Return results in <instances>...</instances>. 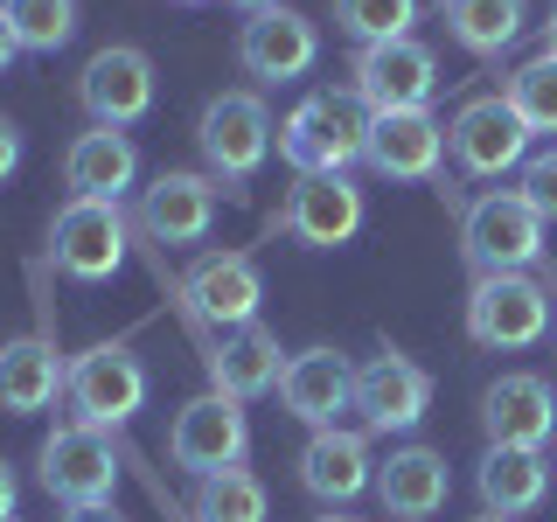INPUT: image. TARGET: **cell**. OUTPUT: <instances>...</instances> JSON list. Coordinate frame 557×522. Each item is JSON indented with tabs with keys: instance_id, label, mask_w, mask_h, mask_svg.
<instances>
[{
	"instance_id": "19",
	"label": "cell",
	"mask_w": 557,
	"mask_h": 522,
	"mask_svg": "<svg viewBox=\"0 0 557 522\" xmlns=\"http://www.w3.org/2000/svg\"><path fill=\"white\" fill-rule=\"evenodd\" d=\"M362 161H370L383 182H440V167H446L440 112H432V104H425V112H376Z\"/></svg>"
},
{
	"instance_id": "23",
	"label": "cell",
	"mask_w": 557,
	"mask_h": 522,
	"mask_svg": "<svg viewBox=\"0 0 557 522\" xmlns=\"http://www.w3.org/2000/svg\"><path fill=\"white\" fill-rule=\"evenodd\" d=\"M133 182H139V147L119 126H91V133L70 139V153H63V188H70V196L119 202Z\"/></svg>"
},
{
	"instance_id": "35",
	"label": "cell",
	"mask_w": 557,
	"mask_h": 522,
	"mask_svg": "<svg viewBox=\"0 0 557 522\" xmlns=\"http://www.w3.org/2000/svg\"><path fill=\"white\" fill-rule=\"evenodd\" d=\"M14 57H22V42H14V28H8V22H0V70H8Z\"/></svg>"
},
{
	"instance_id": "34",
	"label": "cell",
	"mask_w": 557,
	"mask_h": 522,
	"mask_svg": "<svg viewBox=\"0 0 557 522\" xmlns=\"http://www.w3.org/2000/svg\"><path fill=\"white\" fill-rule=\"evenodd\" d=\"M14 501H22V481H14V467L0 460V522H14Z\"/></svg>"
},
{
	"instance_id": "13",
	"label": "cell",
	"mask_w": 557,
	"mask_h": 522,
	"mask_svg": "<svg viewBox=\"0 0 557 522\" xmlns=\"http://www.w3.org/2000/svg\"><path fill=\"white\" fill-rule=\"evenodd\" d=\"M77 104L91 112V126H119L126 133L133 119L153 112V57L133 42H104L77 77Z\"/></svg>"
},
{
	"instance_id": "12",
	"label": "cell",
	"mask_w": 557,
	"mask_h": 522,
	"mask_svg": "<svg viewBox=\"0 0 557 522\" xmlns=\"http://www.w3.org/2000/svg\"><path fill=\"white\" fill-rule=\"evenodd\" d=\"M237 63H244V77H258V84H300L307 70L321 63V28H313L300 8L244 14V28H237Z\"/></svg>"
},
{
	"instance_id": "11",
	"label": "cell",
	"mask_w": 557,
	"mask_h": 522,
	"mask_svg": "<svg viewBox=\"0 0 557 522\" xmlns=\"http://www.w3.org/2000/svg\"><path fill=\"white\" fill-rule=\"evenodd\" d=\"M356 98L370 104V112H425L432 91H440V57H432V42H376V49H356Z\"/></svg>"
},
{
	"instance_id": "30",
	"label": "cell",
	"mask_w": 557,
	"mask_h": 522,
	"mask_svg": "<svg viewBox=\"0 0 557 522\" xmlns=\"http://www.w3.org/2000/svg\"><path fill=\"white\" fill-rule=\"evenodd\" d=\"M502 98L516 104V119H522L530 133H557V57H536V63L509 70Z\"/></svg>"
},
{
	"instance_id": "1",
	"label": "cell",
	"mask_w": 557,
	"mask_h": 522,
	"mask_svg": "<svg viewBox=\"0 0 557 522\" xmlns=\"http://www.w3.org/2000/svg\"><path fill=\"white\" fill-rule=\"evenodd\" d=\"M370 126L376 112L356 98V84L348 91H307L278 126V161L293 174H348L370 147Z\"/></svg>"
},
{
	"instance_id": "20",
	"label": "cell",
	"mask_w": 557,
	"mask_h": 522,
	"mask_svg": "<svg viewBox=\"0 0 557 522\" xmlns=\"http://www.w3.org/2000/svg\"><path fill=\"white\" fill-rule=\"evenodd\" d=\"M300 487L327 509L370 495L376 487V460H370V432H348V425H321L300 446Z\"/></svg>"
},
{
	"instance_id": "41",
	"label": "cell",
	"mask_w": 557,
	"mask_h": 522,
	"mask_svg": "<svg viewBox=\"0 0 557 522\" xmlns=\"http://www.w3.org/2000/svg\"><path fill=\"white\" fill-rule=\"evenodd\" d=\"M550 293H557V278H550Z\"/></svg>"
},
{
	"instance_id": "24",
	"label": "cell",
	"mask_w": 557,
	"mask_h": 522,
	"mask_svg": "<svg viewBox=\"0 0 557 522\" xmlns=\"http://www.w3.org/2000/svg\"><path fill=\"white\" fill-rule=\"evenodd\" d=\"M63 376H70V362L57 356V341H49V335L0 341V411H14V418L49 411L63 397Z\"/></svg>"
},
{
	"instance_id": "28",
	"label": "cell",
	"mask_w": 557,
	"mask_h": 522,
	"mask_svg": "<svg viewBox=\"0 0 557 522\" xmlns=\"http://www.w3.org/2000/svg\"><path fill=\"white\" fill-rule=\"evenodd\" d=\"M0 22L14 28V42L28 57H57L77 35V0H0Z\"/></svg>"
},
{
	"instance_id": "39",
	"label": "cell",
	"mask_w": 557,
	"mask_h": 522,
	"mask_svg": "<svg viewBox=\"0 0 557 522\" xmlns=\"http://www.w3.org/2000/svg\"><path fill=\"white\" fill-rule=\"evenodd\" d=\"M474 522H509V515H474Z\"/></svg>"
},
{
	"instance_id": "31",
	"label": "cell",
	"mask_w": 557,
	"mask_h": 522,
	"mask_svg": "<svg viewBox=\"0 0 557 522\" xmlns=\"http://www.w3.org/2000/svg\"><path fill=\"white\" fill-rule=\"evenodd\" d=\"M516 196L530 202L544 223H557V147H550V153H530V161H522V182H516Z\"/></svg>"
},
{
	"instance_id": "36",
	"label": "cell",
	"mask_w": 557,
	"mask_h": 522,
	"mask_svg": "<svg viewBox=\"0 0 557 522\" xmlns=\"http://www.w3.org/2000/svg\"><path fill=\"white\" fill-rule=\"evenodd\" d=\"M231 8H244V14H265V8H286V0H231Z\"/></svg>"
},
{
	"instance_id": "14",
	"label": "cell",
	"mask_w": 557,
	"mask_h": 522,
	"mask_svg": "<svg viewBox=\"0 0 557 522\" xmlns=\"http://www.w3.org/2000/svg\"><path fill=\"white\" fill-rule=\"evenodd\" d=\"M223 182L196 167H161L147 188H139V231L153 244H202L209 223H216Z\"/></svg>"
},
{
	"instance_id": "33",
	"label": "cell",
	"mask_w": 557,
	"mask_h": 522,
	"mask_svg": "<svg viewBox=\"0 0 557 522\" xmlns=\"http://www.w3.org/2000/svg\"><path fill=\"white\" fill-rule=\"evenodd\" d=\"M63 522H126L119 501H84V509H63Z\"/></svg>"
},
{
	"instance_id": "27",
	"label": "cell",
	"mask_w": 557,
	"mask_h": 522,
	"mask_svg": "<svg viewBox=\"0 0 557 522\" xmlns=\"http://www.w3.org/2000/svg\"><path fill=\"white\" fill-rule=\"evenodd\" d=\"M272 495L265 481L251 474V467H223V474H202L196 481V501H188V515L196 522H265Z\"/></svg>"
},
{
	"instance_id": "9",
	"label": "cell",
	"mask_w": 557,
	"mask_h": 522,
	"mask_svg": "<svg viewBox=\"0 0 557 522\" xmlns=\"http://www.w3.org/2000/svg\"><path fill=\"white\" fill-rule=\"evenodd\" d=\"M126 209L119 202H84L70 196L57 209V223H49V258L77 278V286H98V278H112L126 265Z\"/></svg>"
},
{
	"instance_id": "40",
	"label": "cell",
	"mask_w": 557,
	"mask_h": 522,
	"mask_svg": "<svg viewBox=\"0 0 557 522\" xmlns=\"http://www.w3.org/2000/svg\"><path fill=\"white\" fill-rule=\"evenodd\" d=\"M174 8H202V0H174Z\"/></svg>"
},
{
	"instance_id": "29",
	"label": "cell",
	"mask_w": 557,
	"mask_h": 522,
	"mask_svg": "<svg viewBox=\"0 0 557 522\" xmlns=\"http://www.w3.org/2000/svg\"><path fill=\"white\" fill-rule=\"evenodd\" d=\"M411 22H418V0H335V28H342L356 49L405 42Z\"/></svg>"
},
{
	"instance_id": "6",
	"label": "cell",
	"mask_w": 557,
	"mask_h": 522,
	"mask_svg": "<svg viewBox=\"0 0 557 522\" xmlns=\"http://www.w3.org/2000/svg\"><path fill=\"white\" fill-rule=\"evenodd\" d=\"M530 126L516 119V104L502 98V91H481V98H467L460 112H453V126H446V153L460 161V174H474V182H495V174H509L530 161Z\"/></svg>"
},
{
	"instance_id": "22",
	"label": "cell",
	"mask_w": 557,
	"mask_h": 522,
	"mask_svg": "<svg viewBox=\"0 0 557 522\" xmlns=\"http://www.w3.org/2000/svg\"><path fill=\"white\" fill-rule=\"evenodd\" d=\"M202 362H209V390H223V397H265L278 390V376H286V348H278V335L265 321H251V327H231L223 341H209L202 348Z\"/></svg>"
},
{
	"instance_id": "10",
	"label": "cell",
	"mask_w": 557,
	"mask_h": 522,
	"mask_svg": "<svg viewBox=\"0 0 557 522\" xmlns=\"http://www.w3.org/2000/svg\"><path fill=\"white\" fill-rule=\"evenodd\" d=\"M370 223V202L348 174H293V196L278 209V231L307 251H342L348 237Z\"/></svg>"
},
{
	"instance_id": "2",
	"label": "cell",
	"mask_w": 557,
	"mask_h": 522,
	"mask_svg": "<svg viewBox=\"0 0 557 522\" xmlns=\"http://www.w3.org/2000/svg\"><path fill=\"white\" fill-rule=\"evenodd\" d=\"M460 258H467V272H474V278L544 265V216H536L516 188H495V196L467 202V216H460Z\"/></svg>"
},
{
	"instance_id": "15",
	"label": "cell",
	"mask_w": 557,
	"mask_h": 522,
	"mask_svg": "<svg viewBox=\"0 0 557 522\" xmlns=\"http://www.w3.org/2000/svg\"><path fill=\"white\" fill-rule=\"evenodd\" d=\"M356 411L362 432H418V418L432 411V370H418L405 348H383L356 370Z\"/></svg>"
},
{
	"instance_id": "4",
	"label": "cell",
	"mask_w": 557,
	"mask_h": 522,
	"mask_svg": "<svg viewBox=\"0 0 557 522\" xmlns=\"http://www.w3.org/2000/svg\"><path fill=\"white\" fill-rule=\"evenodd\" d=\"M550 278H530V272H495V278H474L467 293V341L474 348H530L550 335Z\"/></svg>"
},
{
	"instance_id": "25",
	"label": "cell",
	"mask_w": 557,
	"mask_h": 522,
	"mask_svg": "<svg viewBox=\"0 0 557 522\" xmlns=\"http://www.w3.org/2000/svg\"><path fill=\"white\" fill-rule=\"evenodd\" d=\"M474 487H481V501H487V515H530V509H544V495H550V460L544 452H530V446H487L481 452V467H474Z\"/></svg>"
},
{
	"instance_id": "37",
	"label": "cell",
	"mask_w": 557,
	"mask_h": 522,
	"mask_svg": "<svg viewBox=\"0 0 557 522\" xmlns=\"http://www.w3.org/2000/svg\"><path fill=\"white\" fill-rule=\"evenodd\" d=\"M544 57H557V14L544 22Z\"/></svg>"
},
{
	"instance_id": "7",
	"label": "cell",
	"mask_w": 557,
	"mask_h": 522,
	"mask_svg": "<svg viewBox=\"0 0 557 522\" xmlns=\"http://www.w3.org/2000/svg\"><path fill=\"white\" fill-rule=\"evenodd\" d=\"M35 481H42V495H57L63 509H84V501H112L119 487V460H112V439H104L98 425H57L35 452Z\"/></svg>"
},
{
	"instance_id": "21",
	"label": "cell",
	"mask_w": 557,
	"mask_h": 522,
	"mask_svg": "<svg viewBox=\"0 0 557 522\" xmlns=\"http://www.w3.org/2000/svg\"><path fill=\"white\" fill-rule=\"evenodd\" d=\"M453 495V474H446V452L440 446H397L391 460H376V501L391 522H432Z\"/></svg>"
},
{
	"instance_id": "8",
	"label": "cell",
	"mask_w": 557,
	"mask_h": 522,
	"mask_svg": "<svg viewBox=\"0 0 557 522\" xmlns=\"http://www.w3.org/2000/svg\"><path fill=\"white\" fill-rule=\"evenodd\" d=\"M251 452V425H244V405L223 390H202L174 411V432H168V460L182 474H223V467H244Z\"/></svg>"
},
{
	"instance_id": "3",
	"label": "cell",
	"mask_w": 557,
	"mask_h": 522,
	"mask_svg": "<svg viewBox=\"0 0 557 522\" xmlns=\"http://www.w3.org/2000/svg\"><path fill=\"white\" fill-rule=\"evenodd\" d=\"M147 390H153V376L126 341L84 348V356L70 362V376H63V397H70V411H77V425H98V432H119L126 418H139Z\"/></svg>"
},
{
	"instance_id": "17",
	"label": "cell",
	"mask_w": 557,
	"mask_h": 522,
	"mask_svg": "<svg viewBox=\"0 0 557 522\" xmlns=\"http://www.w3.org/2000/svg\"><path fill=\"white\" fill-rule=\"evenodd\" d=\"M182 300H188V313L196 321H209V327H251L258 321V300H265V278H258V265L244 251H202L196 265H188V278H182Z\"/></svg>"
},
{
	"instance_id": "18",
	"label": "cell",
	"mask_w": 557,
	"mask_h": 522,
	"mask_svg": "<svg viewBox=\"0 0 557 522\" xmlns=\"http://www.w3.org/2000/svg\"><path fill=\"white\" fill-rule=\"evenodd\" d=\"M278 405L300 418L307 432L342 425V411H356V362H348L342 348H300V356H286Z\"/></svg>"
},
{
	"instance_id": "5",
	"label": "cell",
	"mask_w": 557,
	"mask_h": 522,
	"mask_svg": "<svg viewBox=\"0 0 557 522\" xmlns=\"http://www.w3.org/2000/svg\"><path fill=\"white\" fill-rule=\"evenodd\" d=\"M272 112H265V98L258 91H216L202 104V119H196V147H202V161L216 182H251L258 167L272 161Z\"/></svg>"
},
{
	"instance_id": "38",
	"label": "cell",
	"mask_w": 557,
	"mask_h": 522,
	"mask_svg": "<svg viewBox=\"0 0 557 522\" xmlns=\"http://www.w3.org/2000/svg\"><path fill=\"white\" fill-rule=\"evenodd\" d=\"M313 522H362V515H342V509H327V515H313Z\"/></svg>"
},
{
	"instance_id": "32",
	"label": "cell",
	"mask_w": 557,
	"mask_h": 522,
	"mask_svg": "<svg viewBox=\"0 0 557 522\" xmlns=\"http://www.w3.org/2000/svg\"><path fill=\"white\" fill-rule=\"evenodd\" d=\"M14 167H22V126H14V119L0 112V182H8Z\"/></svg>"
},
{
	"instance_id": "16",
	"label": "cell",
	"mask_w": 557,
	"mask_h": 522,
	"mask_svg": "<svg viewBox=\"0 0 557 522\" xmlns=\"http://www.w3.org/2000/svg\"><path fill=\"white\" fill-rule=\"evenodd\" d=\"M481 432L487 446H530L544 452L557 439V390L536 370H509L481 390Z\"/></svg>"
},
{
	"instance_id": "26",
	"label": "cell",
	"mask_w": 557,
	"mask_h": 522,
	"mask_svg": "<svg viewBox=\"0 0 557 522\" xmlns=\"http://www.w3.org/2000/svg\"><path fill=\"white\" fill-rule=\"evenodd\" d=\"M522 22H530L522 0H446V35L467 57H502L522 35Z\"/></svg>"
}]
</instances>
